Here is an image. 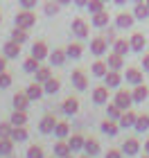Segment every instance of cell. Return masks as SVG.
<instances>
[{"mask_svg":"<svg viewBox=\"0 0 149 158\" xmlns=\"http://www.w3.org/2000/svg\"><path fill=\"white\" fill-rule=\"evenodd\" d=\"M50 77H52V70H50V68H43V66H41V68L36 70V81L45 84L48 79H50Z\"/></svg>","mask_w":149,"mask_h":158,"instance_id":"cell-42","label":"cell"},{"mask_svg":"<svg viewBox=\"0 0 149 158\" xmlns=\"http://www.w3.org/2000/svg\"><path fill=\"white\" fill-rule=\"evenodd\" d=\"M66 54H68V59H79V56L84 54V45L81 43H70V45L66 48Z\"/></svg>","mask_w":149,"mask_h":158,"instance_id":"cell-31","label":"cell"},{"mask_svg":"<svg viewBox=\"0 0 149 158\" xmlns=\"http://www.w3.org/2000/svg\"><path fill=\"white\" fill-rule=\"evenodd\" d=\"M90 52H93L95 56H104L106 52H109V41H106L104 36H95L93 41H90Z\"/></svg>","mask_w":149,"mask_h":158,"instance_id":"cell-5","label":"cell"},{"mask_svg":"<svg viewBox=\"0 0 149 158\" xmlns=\"http://www.w3.org/2000/svg\"><path fill=\"white\" fill-rule=\"evenodd\" d=\"M120 122L118 120H111V118H106L104 122H102V131L106 133V135H118V131H120Z\"/></svg>","mask_w":149,"mask_h":158,"instance_id":"cell-20","label":"cell"},{"mask_svg":"<svg viewBox=\"0 0 149 158\" xmlns=\"http://www.w3.org/2000/svg\"><path fill=\"white\" fill-rule=\"evenodd\" d=\"M143 68L149 73V52H147V54H143Z\"/></svg>","mask_w":149,"mask_h":158,"instance_id":"cell-50","label":"cell"},{"mask_svg":"<svg viewBox=\"0 0 149 158\" xmlns=\"http://www.w3.org/2000/svg\"><path fill=\"white\" fill-rule=\"evenodd\" d=\"M113 2H115V5H124L126 0H113Z\"/></svg>","mask_w":149,"mask_h":158,"instance_id":"cell-54","label":"cell"},{"mask_svg":"<svg viewBox=\"0 0 149 158\" xmlns=\"http://www.w3.org/2000/svg\"><path fill=\"white\" fill-rule=\"evenodd\" d=\"M70 81H72V86L77 90H86V86H88V79H86V75H84L81 70H75V73L70 75Z\"/></svg>","mask_w":149,"mask_h":158,"instance_id":"cell-14","label":"cell"},{"mask_svg":"<svg viewBox=\"0 0 149 158\" xmlns=\"http://www.w3.org/2000/svg\"><path fill=\"white\" fill-rule=\"evenodd\" d=\"M145 154H149V140H145Z\"/></svg>","mask_w":149,"mask_h":158,"instance_id":"cell-53","label":"cell"},{"mask_svg":"<svg viewBox=\"0 0 149 158\" xmlns=\"http://www.w3.org/2000/svg\"><path fill=\"white\" fill-rule=\"evenodd\" d=\"M68 145H70V149H72V152H81L84 145H86V138H84L81 133H72V135L68 138Z\"/></svg>","mask_w":149,"mask_h":158,"instance_id":"cell-25","label":"cell"},{"mask_svg":"<svg viewBox=\"0 0 149 158\" xmlns=\"http://www.w3.org/2000/svg\"><path fill=\"white\" fill-rule=\"evenodd\" d=\"M61 111L66 113V115H77L79 113V99L77 97H66L61 104Z\"/></svg>","mask_w":149,"mask_h":158,"instance_id":"cell-8","label":"cell"},{"mask_svg":"<svg viewBox=\"0 0 149 158\" xmlns=\"http://www.w3.org/2000/svg\"><path fill=\"white\" fill-rule=\"evenodd\" d=\"M56 122H59V120H56L54 115H50V113H48V115H43V118H41V122H39V131L43 133V135H50V133H54V129H56Z\"/></svg>","mask_w":149,"mask_h":158,"instance_id":"cell-4","label":"cell"},{"mask_svg":"<svg viewBox=\"0 0 149 158\" xmlns=\"http://www.w3.org/2000/svg\"><path fill=\"white\" fill-rule=\"evenodd\" d=\"M5 70H7V56L2 54L0 56V73H5Z\"/></svg>","mask_w":149,"mask_h":158,"instance_id":"cell-49","label":"cell"},{"mask_svg":"<svg viewBox=\"0 0 149 158\" xmlns=\"http://www.w3.org/2000/svg\"><path fill=\"white\" fill-rule=\"evenodd\" d=\"M88 11H90V14L104 11V0H90V2H88Z\"/></svg>","mask_w":149,"mask_h":158,"instance_id":"cell-43","label":"cell"},{"mask_svg":"<svg viewBox=\"0 0 149 158\" xmlns=\"http://www.w3.org/2000/svg\"><path fill=\"white\" fill-rule=\"evenodd\" d=\"M18 2H20L23 9H32V7H36V0H18Z\"/></svg>","mask_w":149,"mask_h":158,"instance_id":"cell-48","label":"cell"},{"mask_svg":"<svg viewBox=\"0 0 149 158\" xmlns=\"http://www.w3.org/2000/svg\"><path fill=\"white\" fill-rule=\"evenodd\" d=\"M133 20H136L133 11H131V14L122 11V14H118V16H115V27H120V30H129V27L133 25Z\"/></svg>","mask_w":149,"mask_h":158,"instance_id":"cell-10","label":"cell"},{"mask_svg":"<svg viewBox=\"0 0 149 158\" xmlns=\"http://www.w3.org/2000/svg\"><path fill=\"white\" fill-rule=\"evenodd\" d=\"M145 2H147V5H149V0H145Z\"/></svg>","mask_w":149,"mask_h":158,"instance_id":"cell-60","label":"cell"},{"mask_svg":"<svg viewBox=\"0 0 149 158\" xmlns=\"http://www.w3.org/2000/svg\"><path fill=\"white\" fill-rule=\"evenodd\" d=\"M104 39L109 41V45H113V43L118 41V36H115V30H113V27H106V34H104Z\"/></svg>","mask_w":149,"mask_h":158,"instance_id":"cell-46","label":"cell"},{"mask_svg":"<svg viewBox=\"0 0 149 158\" xmlns=\"http://www.w3.org/2000/svg\"><path fill=\"white\" fill-rule=\"evenodd\" d=\"M113 102H115L122 111H129V109H131V104H133V93L124 90V88H118L115 97H113Z\"/></svg>","mask_w":149,"mask_h":158,"instance_id":"cell-2","label":"cell"},{"mask_svg":"<svg viewBox=\"0 0 149 158\" xmlns=\"http://www.w3.org/2000/svg\"><path fill=\"white\" fill-rule=\"evenodd\" d=\"M122 109H120V106L115 104V102H111L109 106H106V118H111V120H120V118H122Z\"/></svg>","mask_w":149,"mask_h":158,"instance_id":"cell-37","label":"cell"},{"mask_svg":"<svg viewBox=\"0 0 149 158\" xmlns=\"http://www.w3.org/2000/svg\"><path fill=\"white\" fill-rule=\"evenodd\" d=\"M133 2H136V5H138V2H145V0H133Z\"/></svg>","mask_w":149,"mask_h":158,"instance_id":"cell-55","label":"cell"},{"mask_svg":"<svg viewBox=\"0 0 149 158\" xmlns=\"http://www.w3.org/2000/svg\"><path fill=\"white\" fill-rule=\"evenodd\" d=\"M133 16H136V20H147L149 18V5L147 2H138L133 7Z\"/></svg>","mask_w":149,"mask_h":158,"instance_id":"cell-28","label":"cell"},{"mask_svg":"<svg viewBox=\"0 0 149 158\" xmlns=\"http://www.w3.org/2000/svg\"><path fill=\"white\" fill-rule=\"evenodd\" d=\"M27 158H45L43 147H41V145H30V147H27Z\"/></svg>","mask_w":149,"mask_h":158,"instance_id":"cell-41","label":"cell"},{"mask_svg":"<svg viewBox=\"0 0 149 158\" xmlns=\"http://www.w3.org/2000/svg\"><path fill=\"white\" fill-rule=\"evenodd\" d=\"M124 79L131 86H138V84L145 81V75H143V70H140V68H126L124 70Z\"/></svg>","mask_w":149,"mask_h":158,"instance_id":"cell-6","label":"cell"},{"mask_svg":"<svg viewBox=\"0 0 149 158\" xmlns=\"http://www.w3.org/2000/svg\"><path fill=\"white\" fill-rule=\"evenodd\" d=\"M25 93L30 95V99H41V97L45 95V88H43V84H41V81H34V84L27 86Z\"/></svg>","mask_w":149,"mask_h":158,"instance_id":"cell-18","label":"cell"},{"mask_svg":"<svg viewBox=\"0 0 149 158\" xmlns=\"http://www.w3.org/2000/svg\"><path fill=\"white\" fill-rule=\"evenodd\" d=\"M109 70L111 68H109V63H106V61H95L93 66H90V73H93L95 77H102V79H104V75L109 73Z\"/></svg>","mask_w":149,"mask_h":158,"instance_id":"cell-29","label":"cell"},{"mask_svg":"<svg viewBox=\"0 0 149 158\" xmlns=\"http://www.w3.org/2000/svg\"><path fill=\"white\" fill-rule=\"evenodd\" d=\"M20 45H23V43H18V41H14V39H9L2 45V52H5V56L7 59H16V56L20 54Z\"/></svg>","mask_w":149,"mask_h":158,"instance_id":"cell-7","label":"cell"},{"mask_svg":"<svg viewBox=\"0 0 149 158\" xmlns=\"http://www.w3.org/2000/svg\"><path fill=\"white\" fill-rule=\"evenodd\" d=\"M147 97H149V88H147L145 84L133 86V102H136V104H143Z\"/></svg>","mask_w":149,"mask_h":158,"instance_id":"cell-21","label":"cell"},{"mask_svg":"<svg viewBox=\"0 0 149 158\" xmlns=\"http://www.w3.org/2000/svg\"><path fill=\"white\" fill-rule=\"evenodd\" d=\"M106 63H109L111 70H122V68H124V56L118 54V52H111L109 59H106Z\"/></svg>","mask_w":149,"mask_h":158,"instance_id":"cell-24","label":"cell"},{"mask_svg":"<svg viewBox=\"0 0 149 158\" xmlns=\"http://www.w3.org/2000/svg\"><path fill=\"white\" fill-rule=\"evenodd\" d=\"M122 152H124L126 156H136V154L140 152V140H138V138H126V140L122 142Z\"/></svg>","mask_w":149,"mask_h":158,"instance_id":"cell-13","label":"cell"},{"mask_svg":"<svg viewBox=\"0 0 149 158\" xmlns=\"http://www.w3.org/2000/svg\"><path fill=\"white\" fill-rule=\"evenodd\" d=\"M131 50V41H126V39H118L115 43H113V52H118V54H126Z\"/></svg>","mask_w":149,"mask_h":158,"instance_id":"cell-32","label":"cell"},{"mask_svg":"<svg viewBox=\"0 0 149 158\" xmlns=\"http://www.w3.org/2000/svg\"><path fill=\"white\" fill-rule=\"evenodd\" d=\"M54 135H56L59 140H68V138H70V124H68V122H56Z\"/></svg>","mask_w":149,"mask_h":158,"instance_id":"cell-27","label":"cell"},{"mask_svg":"<svg viewBox=\"0 0 149 158\" xmlns=\"http://www.w3.org/2000/svg\"><path fill=\"white\" fill-rule=\"evenodd\" d=\"M27 135H30V133H27V129H25V127H14L9 138H11L14 142H25V140H27Z\"/></svg>","mask_w":149,"mask_h":158,"instance_id":"cell-33","label":"cell"},{"mask_svg":"<svg viewBox=\"0 0 149 158\" xmlns=\"http://www.w3.org/2000/svg\"><path fill=\"white\" fill-rule=\"evenodd\" d=\"M84 152L88 156H97L99 154V142L95 138H86V145H84Z\"/></svg>","mask_w":149,"mask_h":158,"instance_id":"cell-36","label":"cell"},{"mask_svg":"<svg viewBox=\"0 0 149 158\" xmlns=\"http://www.w3.org/2000/svg\"><path fill=\"white\" fill-rule=\"evenodd\" d=\"M88 2H90V0H75L77 7H88Z\"/></svg>","mask_w":149,"mask_h":158,"instance_id":"cell-51","label":"cell"},{"mask_svg":"<svg viewBox=\"0 0 149 158\" xmlns=\"http://www.w3.org/2000/svg\"><path fill=\"white\" fill-rule=\"evenodd\" d=\"M104 84L109 86V88H120V84H122V75H120V70H109V73L104 75Z\"/></svg>","mask_w":149,"mask_h":158,"instance_id":"cell-11","label":"cell"},{"mask_svg":"<svg viewBox=\"0 0 149 158\" xmlns=\"http://www.w3.org/2000/svg\"><path fill=\"white\" fill-rule=\"evenodd\" d=\"M56 2H61V5H70L72 0H56Z\"/></svg>","mask_w":149,"mask_h":158,"instance_id":"cell-52","label":"cell"},{"mask_svg":"<svg viewBox=\"0 0 149 158\" xmlns=\"http://www.w3.org/2000/svg\"><path fill=\"white\" fill-rule=\"evenodd\" d=\"M9 86H11V75L5 70V73H0V88H9Z\"/></svg>","mask_w":149,"mask_h":158,"instance_id":"cell-45","label":"cell"},{"mask_svg":"<svg viewBox=\"0 0 149 158\" xmlns=\"http://www.w3.org/2000/svg\"><path fill=\"white\" fill-rule=\"evenodd\" d=\"M104 2H109V0H104Z\"/></svg>","mask_w":149,"mask_h":158,"instance_id":"cell-61","label":"cell"},{"mask_svg":"<svg viewBox=\"0 0 149 158\" xmlns=\"http://www.w3.org/2000/svg\"><path fill=\"white\" fill-rule=\"evenodd\" d=\"M81 158H93V156H88V154H86V156H81Z\"/></svg>","mask_w":149,"mask_h":158,"instance_id":"cell-56","label":"cell"},{"mask_svg":"<svg viewBox=\"0 0 149 158\" xmlns=\"http://www.w3.org/2000/svg\"><path fill=\"white\" fill-rule=\"evenodd\" d=\"M11 154H14V140L0 138V156H11Z\"/></svg>","mask_w":149,"mask_h":158,"instance_id":"cell-34","label":"cell"},{"mask_svg":"<svg viewBox=\"0 0 149 158\" xmlns=\"http://www.w3.org/2000/svg\"><path fill=\"white\" fill-rule=\"evenodd\" d=\"M32 56H36L39 61H43V59H48V56H50V50H48V45H45L43 41H36V43L32 45Z\"/></svg>","mask_w":149,"mask_h":158,"instance_id":"cell-16","label":"cell"},{"mask_svg":"<svg viewBox=\"0 0 149 158\" xmlns=\"http://www.w3.org/2000/svg\"><path fill=\"white\" fill-rule=\"evenodd\" d=\"M136 120H138V115L129 109V111L122 113V118H120L118 122H120V127H122V129H129V127H136Z\"/></svg>","mask_w":149,"mask_h":158,"instance_id":"cell-23","label":"cell"},{"mask_svg":"<svg viewBox=\"0 0 149 158\" xmlns=\"http://www.w3.org/2000/svg\"><path fill=\"white\" fill-rule=\"evenodd\" d=\"M109 11H99V14H93V18H90V23H93V27H99V30H104V27H109Z\"/></svg>","mask_w":149,"mask_h":158,"instance_id":"cell-17","label":"cell"},{"mask_svg":"<svg viewBox=\"0 0 149 158\" xmlns=\"http://www.w3.org/2000/svg\"><path fill=\"white\" fill-rule=\"evenodd\" d=\"M133 129H136L138 133H145L147 129H149V115H147V113L138 115V120H136V127H133Z\"/></svg>","mask_w":149,"mask_h":158,"instance_id":"cell-38","label":"cell"},{"mask_svg":"<svg viewBox=\"0 0 149 158\" xmlns=\"http://www.w3.org/2000/svg\"><path fill=\"white\" fill-rule=\"evenodd\" d=\"M43 88H45V95H54V93H59V88H61V84H59V79L50 77L48 81L43 84Z\"/></svg>","mask_w":149,"mask_h":158,"instance_id":"cell-35","label":"cell"},{"mask_svg":"<svg viewBox=\"0 0 149 158\" xmlns=\"http://www.w3.org/2000/svg\"><path fill=\"white\" fill-rule=\"evenodd\" d=\"M68 59V54H66V50H54V52H50L48 56V61H50V66H63Z\"/></svg>","mask_w":149,"mask_h":158,"instance_id":"cell-22","label":"cell"},{"mask_svg":"<svg viewBox=\"0 0 149 158\" xmlns=\"http://www.w3.org/2000/svg\"><path fill=\"white\" fill-rule=\"evenodd\" d=\"M122 149H109V152H106V158H122Z\"/></svg>","mask_w":149,"mask_h":158,"instance_id":"cell-47","label":"cell"},{"mask_svg":"<svg viewBox=\"0 0 149 158\" xmlns=\"http://www.w3.org/2000/svg\"><path fill=\"white\" fill-rule=\"evenodd\" d=\"M143 158H149V154H147V156H143Z\"/></svg>","mask_w":149,"mask_h":158,"instance_id":"cell-59","label":"cell"},{"mask_svg":"<svg viewBox=\"0 0 149 158\" xmlns=\"http://www.w3.org/2000/svg\"><path fill=\"white\" fill-rule=\"evenodd\" d=\"M11 129H14L11 122H0V138H9V135H11Z\"/></svg>","mask_w":149,"mask_h":158,"instance_id":"cell-44","label":"cell"},{"mask_svg":"<svg viewBox=\"0 0 149 158\" xmlns=\"http://www.w3.org/2000/svg\"><path fill=\"white\" fill-rule=\"evenodd\" d=\"M14 23L18 27H23V30H32V27L36 25V14H32V9H23V11L16 14Z\"/></svg>","mask_w":149,"mask_h":158,"instance_id":"cell-1","label":"cell"},{"mask_svg":"<svg viewBox=\"0 0 149 158\" xmlns=\"http://www.w3.org/2000/svg\"><path fill=\"white\" fill-rule=\"evenodd\" d=\"M39 68H41V61L36 59V56H32V54L23 61V70H25V73H30V75H36Z\"/></svg>","mask_w":149,"mask_h":158,"instance_id":"cell-26","label":"cell"},{"mask_svg":"<svg viewBox=\"0 0 149 158\" xmlns=\"http://www.w3.org/2000/svg\"><path fill=\"white\" fill-rule=\"evenodd\" d=\"M61 9V2H56V0H48V2L43 5V11L48 14V16H54V14H59Z\"/></svg>","mask_w":149,"mask_h":158,"instance_id":"cell-40","label":"cell"},{"mask_svg":"<svg viewBox=\"0 0 149 158\" xmlns=\"http://www.w3.org/2000/svg\"><path fill=\"white\" fill-rule=\"evenodd\" d=\"M14 109L16 111H27V106H30V95H27V93H16V95H14Z\"/></svg>","mask_w":149,"mask_h":158,"instance_id":"cell-12","label":"cell"},{"mask_svg":"<svg viewBox=\"0 0 149 158\" xmlns=\"http://www.w3.org/2000/svg\"><path fill=\"white\" fill-rule=\"evenodd\" d=\"M9 122H11L14 127H25V124H27V113H25V111H16V109H14Z\"/></svg>","mask_w":149,"mask_h":158,"instance_id":"cell-30","label":"cell"},{"mask_svg":"<svg viewBox=\"0 0 149 158\" xmlns=\"http://www.w3.org/2000/svg\"><path fill=\"white\" fill-rule=\"evenodd\" d=\"M11 39L14 41H18V43H25L27 39H30V34H27V30H23V27H14V30H11Z\"/></svg>","mask_w":149,"mask_h":158,"instance_id":"cell-39","label":"cell"},{"mask_svg":"<svg viewBox=\"0 0 149 158\" xmlns=\"http://www.w3.org/2000/svg\"><path fill=\"white\" fill-rule=\"evenodd\" d=\"M131 52H143L145 50V45H147V39H145V34H140V32H136V34H131Z\"/></svg>","mask_w":149,"mask_h":158,"instance_id":"cell-15","label":"cell"},{"mask_svg":"<svg viewBox=\"0 0 149 158\" xmlns=\"http://www.w3.org/2000/svg\"><path fill=\"white\" fill-rule=\"evenodd\" d=\"M109 86H95V90H93V102L95 104H109Z\"/></svg>","mask_w":149,"mask_h":158,"instance_id":"cell-9","label":"cell"},{"mask_svg":"<svg viewBox=\"0 0 149 158\" xmlns=\"http://www.w3.org/2000/svg\"><path fill=\"white\" fill-rule=\"evenodd\" d=\"M70 154H72V149H70L68 140H56V142H54V156H56V158H66V156H70Z\"/></svg>","mask_w":149,"mask_h":158,"instance_id":"cell-19","label":"cell"},{"mask_svg":"<svg viewBox=\"0 0 149 158\" xmlns=\"http://www.w3.org/2000/svg\"><path fill=\"white\" fill-rule=\"evenodd\" d=\"M66 158H72V154H70V156H66Z\"/></svg>","mask_w":149,"mask_h":158,"instance_id":"cell-58","label":"cell"},{"mask_svg":"<svg viewBox=\"0 0 149 158\" xmlns=\"http://www.w3.org/2000/svg\"><path fill=\"white\" fill-rule=\"evenodd\" d=\"M0 23H2V14H0Z\"/></svg>","mask_w":149,"mask_h":158,"instance_id":"cell-57","label":"cell"},{"mask_svg":"<svg viewBox=\"0 0 149 158\" xmlns=\"http://www.w3.org/2000/svg\"><path fill=\"white\" fill-rule=\"evenodd\" d=\"M88 30H90V25H88V20H84V18H75L72 25H70V32H72L75 36H79V39H86Z\"/></svg>","mask_w":149,"mask_h":158,"instance_id":"cell-3","label":"cell"}]
</instances>
